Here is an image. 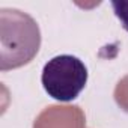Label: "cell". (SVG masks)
Masks as SVG:
<instances>
[{
    "label": "cell",
    "instance_id": "obj_1",
    "mask_svg": "<svg viewBox=\"0 0 128 128\" xmlns=\"http://www.w3.org/2000/svg\"><path fill=\"white\" fill-rule=\"evenodd\" d=\"M88 77V68L77 56L59 54L44 65L41 82L48 96L68 102L82 94L86 88Z\"/></svg>",
    "mask_w": 128,
    "mask_h": 128
},
{
    "label": "cell",
    "instance_id": "obj_2",
    "mask_svg": "<svg viewBox=\"0 0 128 128\" xmlns=\"http://www.w3.org/2000/svg\"><path fill=\"white\" fill-rule=\"evenodd\" d=\"M112 8L120 26L128 32V2H112Z\"/></svg>",
    "mask_w": 128,
    "mask_h": 128
}]
</instances>
